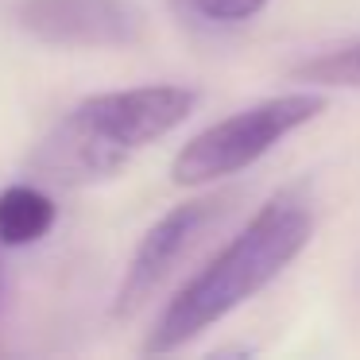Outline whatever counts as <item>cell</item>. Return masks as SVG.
Listing matches in <instances>:
<instances>
[{
    "label": "cell",
    "instance_id": "cell-1",
    "mask_svg": "<svg viewBox=\"0 0 360 360\" xmlns=\"http://www.w3.org/2000/svg\"><path fill=\"white\" fill-rule=\"evenodd\" d=\"M314 229H318V210L306 182H287L267 194L264 205L167 298L155 326L148 329L143 352L163 356L186 349L217 321L259 298L310 248Z\"/></svg>",
    "mask_w": 360,
    "mask_h": 360
},
{
    "label": "cell",
    "instance_id": "cell-2",
    "mask_svg": "<svg viewBox=\"0 0 360 360\" xmlns=\"http://www.w3.org/2000/svg\"><path fill=\"white\" fill-rule=\"evenodd\" d=\"M202 94L174 82L105 89L74 101L32 148L24 174L51 190H89L117 179L140 151L194 117Z\"/></svg>",
    "mask_w": 360,
    "mask_h": 360
},
{
    "label": "cell",
    "instance_id": "cell-3",
    "mask_svg": "<svg viewBox=\"0 0 360 360\" xmlns=\"http://www.w3.org/2000/svg\"><path fill=\"white\" fill-rule=\"evenodd\" d=\"M326 89L314 86L287 89V94H271L264 101L244 105L182 143L179 155L171 159V182L182 190H205L225 179H236L264 155H271L283 140H290L306 124L326 117Z\"/></svg>",
    "mask_w": 360,
    "mask_h": 360
},
{
    "label": "cell",
    "instance_id": "cell-4",
    "mask_svg": "<svg viewBox=\"0 0 360 360\" xmlns=\"http://www.w3.org/2000/svg\"><path fill=\"white\" fill-rule=\"evenodd\" d=\"M229 210H233V198L221 194V190H210V194H198L190 202H179L167 213H159L143 229L140 244L132 248L124 271H120L112 314L132 318L136 310H143L174 279V271L194 256V248H202V240L217 229V221Z\"/></svg>",
    "mask_w": 360,
    "mask_h": 360
},
{
    "label": "cell",
    "instance_id": "cell-5",
    "mask_svg": "<svg viewBox=\"0 0 360 360\" xmlns=\"http://www.w3.org/2000/svg\"><path fill=\"white\" fill-rule=\"evenodd\" d=\"M12 24L63 51H120L148 35L136 0H12Z\"/></svg>",
    "mask_w": 360,
    "mask_h": 360
},
{
    "label": "cell",
    "instance_id": "cell-6",
    "mask_svg": "<svg viewBox=\"0 0 360 360\" xmlns=\"http://www.w3.org/2000/svg\"><path fill=\"white\" fill-rule=\"evenodd\" d=\"M58 225V205L51 198V186L35 179L8 182L0 190V244L4 248H32Z\"/></svg>",
    "mask_w": 360,
    "mask_h": 360
},
{
    "label": "cell",
    "instance_id": "cell-7",
    "mask_svg": "<svg viewBox=\"0 0 360 360\" xmlns=\"http://www.w3.org/2000/svg\"><path fill=\"white\" fill-rule=\"evenodd\" d=\"M287 78L314 89H360V39L314 51L302 63L290 66Z\"/></svg>",
    "mask_w": 360,
    "mask_h": 360
},
{
    "label": "cell",
    "instance_id": "cell-8",
    "mask_svg": "<svg viewBox=\"0 0 360 360\" xmlns=\"http://www.w3.org/2000/svg\"><path fill=\"white\" fill-rule=\"evenodd\" d=\"M267 4L271 0H171V8L198 27H244L264 16Z\"/></svg>",
    "mask_w": 360,
    "mask_h": 360
},
{
    "label": "cell",
    "instance_id": "cell-9",
    "mask_svg": "<svg viewBox=\"0 0 360 360\" xmlns=\"http://www.w3.org/2000/svg\"><path fill=\"white\" fill-rule=\"evenodd\" d=\"M4 290H8V275H4V244H0V310H4Z\"/></svg>",
    "mask_w": 360,
    "mask_h": 360
}]
</instances>
